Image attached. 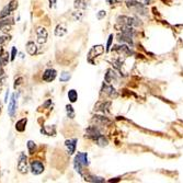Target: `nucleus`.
<instances>
[{
    "mask_svg": "<svg viewBox=\"0 0 183 183\" xmlns=\"http://www.w3.org/2000/svg\"><path fill=\"white\" fill-rule=\"evenodd\" d=\"M126 7L130 10H132L133 12H135V13L139 14V16L146 17L148 14L146 6L143 2H139L136 0H126Z\"/></svg>",
    "mask_w": 183,
    "mask_h": 183,
    "instance_id": "1",
    "label": "nucleus"
},
{
    "mask_svg": "<svg viewBox=\"0 0 183 183\" xmlns=\"http://www.w3.org/2000/svg\"><path fill=\"white\" fill-rule=\"evenodd\" d=\"M89 165V161H88V154L86 152H78L77 156L75 157V169L77 172H79L80 174H82V167Z\"/></svg>",
    "mask_w": 183,
    "mask_h": 183,
    "instance_id": "2",
    "label": "nucleus"
},
{
    "mask_svg": "<svg viewBox=\"0 0 183 183\" xmlns=\"http://www.w3.org/2000/svg\"><path fill=\"white\" fill-rule=\"evenodd\" d=\"M117 23L123 27H138L141 23L138 21L137 18H133V17H126V16H120L117 18Z\"/></svg>",
    "mask_w": 183,
    "mask_h": 183,
    "instance_id": "3",
    "label": "nucleus"
},
{
    "mask_svg": "<svg viewBox=\"0 0 183 183\" xmlns=\"http://www.w3.org/2000/svg\"><path fill=\"white\" fill-rule=\"evenodd\" d=\"M103 52H104V47L102 45H96V46H93L90 49L89 54H88V62L92 63V58L99 57L101 54H103Z\"/></svg>",
    "mask_w": 183,
    "mask_h": 183,
    "instance_id": "4",
    "label": "nucleus"
},
{
    "mask_svg": "<svg viewBox=\"0 0 183 183\" xmlns=\"http://www.w3.org/2000/svg\"><path fill=\"white\" fill-rule=\"evenodd\" d=\"M18 170L20 173H27V158L24 154H21L18 161Z\"/></svg>",
    "mask_w": 183,
    "mask_h": 183,
    "instance_id": "5",
    "label": "nucleus"
},
{
    "mask_svg": "<svg viewBox=\"0 0 183 183\" xmlns=\"http://www.w3.org/2000/svg\"><path fill=\"white\" fill-rule=\"evenodd\" d=\"M18 8V2H17L16 0L11 1L10 3H8V6H6L5 8L2 9L1 13H0V18H5V17H8L10 13H11L13 10H16Z\"/></svg>",
    "mask_w": 183,
    "mask_h": 183,
    "instance_id": "6",
    "label": "nucleus"
},
{
    "mask_svg": "<svg viewBox=\"0 0 183 183\" xmlns=\"http://www.w3.org/2000/svg\"><path fill=\"white\" fill-rule=\"evenodd\" d=\"M36 34H37V42L40 44H44L46 43L47 37H48V33H47V30L45 27H37L36 29Z\"/></svg>",
    "mask_w": 183,
    "mask_h": 183,
    "instance_id": "7",
    "label": "nucleus"
},
{
    "mask_svg": "<svg viewBox=\"0 0 183 183\" xmlns=\"http://www.w3.org/2000/svg\"><path fill=\"white\" fill-rule=\"evenodd\" d=\"M31 171L33 174L37 176V174H41L43 171H44V166L41 161L35 160V161H32L31 163Z\"/></svg>",
    "mask_w": 183,
    "mask_h": 183,
    "instance_id": "8",
    "label": "nucleus"
},
{
    "mask_svg": "<svg viewBox=\"0 0 183 183\" xmlns=\"http://www.w3.org/2000/svg\"><path fill=\"white\" fill-rule=\"evenodd\" d=\"M113 49L115 52H117L118 54H122L124 56H131L133 55V52L127 45H116L113 47Z\"/></svg>",
    "mask_w": 183,
    "mask_h": 183,
    "instance_id": "9",
    "label": "nucleus"
},
{
    "mask_svg": "<svg viewBox=\"0 0 183 183\" xmlns=\"http://www.w3.org/2000/svg\"><path fill=\"white\" fill-rule=\"evenodd\" d=\"M86 133H87L86 136L89 137V138H91V139H93V141H96V139L101 135L100 131H99V128L96 127V126H90V127H88L87 131H86Z\"/></svg>",
    "mask_w": 183,
    "mask_h": 183,
    "instance_id": "10",
    "label": "nucleus"
},
{
    "mask_svg": "<svg viewBox=\"0 0 183 183\" xmlns=\"http://www.w3.org/2000/svg\"><path fill=\"white\" fill-rule=\"evenodd\" d=\"M56 76H57V72H56V70L49 68V69L45 70L44 74H43V80L46 81V82H52V81H53L54 79L56 78Z\"/></svg>",
    "mask_w": 183,
    "mask_h": 183,
    "instance_id": "11",
    "label": "nucleus"
},
{
    "mask_svg": "<svg viewBox=\"0 0 183 183\" xmlns=\"http://www.w3.org/2000/svg\"><path fill=\"white\" fill-rule=\"evenodd\" d=\"M17 110V94H12L11 100H10L9 106H8V112H9L10 116H14Z\"/></svg>",
    "mask_w": 183,
    "mask_h": 183,
    "instance_id": "12",
    "label": "nucleus"
},
{
    "mask_svg": "<svg viewBox=\"0 0 183 183\" xmlns=\"http://www.w3.org/2000/svg\"><path fill=\"white\" fill-rule=\"evenodd\" d=\"M76 145H77V139H68V141H65V146L67 148V152L69 155H72L76 150Z\"/></svg>",
    "mask_w": 183,
    "mask_h": 183,
    "instance_id": "13",
    "label": "nucleus"
},
{
    "mask_svg": "<svg viewBox=\"0 0 183 183\" xmlns=\"http://www.w3.org/2000/svg\"><path fill=\"white\" fill-rule=\"evenodd\" d=\"M104 79H105V82L107 83L115 82V81H117V75H116V72L113 69H107Z\"/></svg>",
    "mask_w": 183,
    "mask_h": 183,
    "instance_id": "14",
    "label": "nucleus"
},
{
    "mask_svg": "<svg viewBox=\"0 0 183 183\" xmlns=\"http://www.w3.org/2000/svg\"><path fill=\"white\" fill-rule=\"evenodd\" d=\"M111 106V102H98L94 106V110L96 111H101L102 113H107L109 112V109Z\"/></svg>",
    "mask_w": 183,
    "mask_h": 183,
    "instance_id": "15",
    "label": "nucleus"
},
{
    "mask_svg": "<svg viewBox=\"0 0 183 183\" xmlns=\"http://www.w3.org/2000/svg\"><path fill=\"white\" fill-rule=\"evenodd\" d=\"M102 92H104L106 96H111V98H116V96H117V92H116V90L110 85H103Z\"/></svg>",
    "mask_w": 183,
    "mask_h": 183,
    "instance_id": "16",
    "label": "nucleus"
},
{
    "mask_svg": "<svg viewBox=\"0 0 183 183\" xmlns=\"http://www.w3.org/2000/svg\"><path fill=\"white\" fill-rule=\"evenodd\" d=\"M90 0H76L75 1V8L76 9H80V10H85L86 8L89 5Z\"/></svg>",
    "mask_w": 183,
    "mask_h": 183,
    "instance_id": "17",
    "label": "nucleus"
},
{
    "mask_svg": "<svg viewBox=\"0 0 183 183\" xmlns=\"http://www.w3.org/2000/svg\"><path fill=\"white\" fill-rule=\"evenodd\" d=\"M92 120H93V122L96 124H101V125H106V124L110 123V121L107 120L106 117H104V116H100V115H94Z\"/></svg>",
    "mask_w": 183,
    "mask_h": 183,
    "instance_id": "18",
    "label": "nucleus"
},
{
    "mask_svg": "<svg viewBox=\"0 0 183 183\" xmlns=\"http://www.w3.org/2000/svg\"><path fill=\"white\" fill-rule=\"evenodd\" d=\"M85 176V180L88 181V182H96V183H102L104 182V179L100 178V176H91V174H87V176Z\"/></svg>",
    "mask_w": 183,
    "mask_h": 183,
    "instance_id": "19",
    "label": "nucleus"
},
{
    "mask_svg": "<svg viewBox=\"0 0 183 183\" xmlns=\"http://www.w3.org/2000/svg\"><path fill=\"white\" fill-rule=\"evenodd\" d=\"M117 41L121 43H127V44L130 45H133V37H131V36L128 35H125V34L121 33L120 35L117 36Z\"/></svg>",
    "mask_w": 183,
    "mask_h": 183,
    "instance_id": "20",
    "label": "nucleus"
},
{
    "mask_svg": "<svg viewBox=\"0 0 183 183\" xmlns=\"http://www.w3.org/2000/svg\"><path fill=\"white\" fill-rule=\"evenodd\" d=\"M27 123V118H22V120L18 121L16 124V130L18 131V132H24Z\"/></svg>",
    "mask_w": 183,
    "mask_h": 183,
    "instance_id": "21",
    "label": "nucleus"
},
{
    "mask_svg": "<svg viewBox=\"0 0 183 183\" xmlns=\"http://www.w3.org/2000/svg\"><path fill=\"white\" fill-rule=\"evenodd\" d=\"M41 133L45 135H48V136H53L55 135V126H45L41 130Z\"/></svg>",
    "mask_w": 183,
    "mask_h": 183,
    "instance_id": "22",
    "label": "nucleus"
},
{
    "mask_svg": "<svg viewBox=\"0 0 183 183\" xmlns=\"http://www.w3.org/2000/svg\"><path fill=\"white\" fill-rule=\"evenodd\" d=\"M66 33H67V30H66V27H64L63 24H58L57 27H56V29H55V35L63 36V35H65Z\"/></svg>",
    "mask_w": 183,
    "mask_h": 183,
    "instance_id": "23",
    "label": "nucleus"
},
{
    "mask_svg": "<svg viewBox=\"0 0 183 183\" xmlns=\"http://www.w3.org/2000/svg\"><path fill=\"white\" fill-rule=\"evenodd\" d=\"M96 143V145L101 146V147H104V146H107V144H109V141H107V139L105 138L103 135H100V136L98 137V138L94 141Z\"/></svg>",
    "mask_w": 183,
    "mask_h": 183,
    "instance_id": "24",
    "label": "nucleus"
},
{
    "mask_svg": "<svg viewBox=\"0 0 183 183\" xmlns=\"http://www.w3.org/2000/svg\"><path fill=\"white\" fill-rule=\"evenodd\" d=\"M36 49L37 48H36V45L34 44V42H29L27 44V51L30 55H34L36 53Z\"/></svg>",
    "mask_w": 183,
    "mask_h": 183,
    "instance_id": "25",
    "label": "nucleus"
},
{
    "mask_svg": "<svg viewBox=\"0 0 183 183\" xmlns=\"http://www.w3.org/2000/svg\"><path fill=\"white\" fill-rule=\"evenodd\" d=\"M68 99H69V101L70 102H76L77 101V99H78V94H77V91L76 90H69L68 91Z\"/></svg>",
    "mask_w": 183,
    "mask_h": 183,
    "instance_id": "26",
    "label": "nucleus"
},
{
    "mask_svg": "<svg viewBox=\"0 0 183 183\" xmlns=\"http://www.w3.org/2000/svg\"><path fill=\"white\" fill-rule=\"evenodd\" d=\"M12 23H13L12 19H6V20L0 21V30H5L6 27H8L9 24H12ZM5 31H6V30H5Z\"/></svg>",
    "mask_w": 183,
    "mask_h": 183,
    "instance_id": "27",
    "label": "nucleus"
},
{
    "mask_svg": "<svg viewBox=\"0 0 183 183\" xmlns=\"http://www.w3.org/2000/svg\"><path fill=\"white\" fill-rule=\"evenodd\" d=\"M66 111H67V115L69 118H74L75 117V111H74V107L72 106V105L68 104L67 106H66Z\"/></svg>",
    "mask_w": 183,
    "mask_h": 183,
    "instance_id": "28",
    "label": "nucleus"
},
{
    "mask_svg": "<svg viewBox=\"0 0 183 183\" xmlns=\"http://www.w3.org/2000/svg\"><path fill=\"white\" fill-rule=\"evenodd\" d=\"M27 149H29V151H30V154H34V151H35V149H36V145H35V143L34 141H27Z\"/></svg>",
    "mask_w": 183,
    "mask_h": 183,
    "instance_id": "29",
    "label": "nucleus"
},
{
    "mask_svg": "<svg viewBox=\"0 0 183 183\" xmlns=\"http://www.w3.org/2000/svg\"><path fill=\"white\" fill-rule=\"evenodd\" d=\"M8 54L7 53H3V55L0 57V65H2V66H5V65H7L8 64V60H9V57H8Z\"/></svg>",
    "mask_w": 183,
    "mask_h": 183,
    "instance_id": "30",
    "label": "nucleus"
},
{
    "mask_svg": "<svg viewBox=\"0 0 183 183\" xmlns=\"http://www.w3.org/2000/svg\"><path fill=\"white\" fill-rule=\"evenodd\" d=\"M70 79V74L69 72H63V74L60 75V81L62 82H66V81H68Z\"/></svg>",
    "mask_w": 183,
    "mask_h": 183,
    "instance_id": "31",
    "label": "nucleus"
},
{
    "mask_svg": "<svg viewBox=\"0 0 183 183\" xmlns=\"http://www.w3.org/2000/svg\"><path fill=\"white\" fill-rule=\"evenodd\" d=\"M9 40H10V36L5 35V34H0V46L2 44H5L6 42H8Z\"/></svg>",
    "mask_w": 183,
    "mask_h": 183,
    "instance_id": "32",
    "label": "nucleus"
},
{
    "mask_svg": "<svg viewBox=\"0 0 183 183\" xmlns=\"http://www.w3.org/2000/svg\"><path fill=\"white\" fill-rule=\"evenodd\" d=\"M105 16H106V12H105L104 10H101V11H99V13H98V19L99 20H101V19H103Z\"/></svg>",
    "mask_w": 183,
    "mask_h": 183,
    "instance_id": "33",
    "label": "nucleus"
},
{
    "mask_svg": "<svg viewBox=\"0 0 183 183\" xmlns=\"http://www.w3.org/2000/svg\"><path fill=\"white\" fill-rule=\"evenodd\" d=\"M112 40H113V34H111V35L109 36V41H107V44H106V51H109L110 47H111Z\"/></svg>",
    "mask_w": 183,
    "mask_h": 183,
    "instance_id": "34",
    "label": "nucleus"
},
{
    "mask_svg": "<svg viewBox=\"0 0 183 183\" xmlns=\"http://www.w3.org/2000/svg\"><path fill=\"white\" fill-rule=\"evenodd\" d=\"M22 80H23V79L21 78V77H20V78H18V79H16V81H14V88H17L18 86H20L21 82H22Z\"/></svg>",
    "mask_w": 183,
    "mask_h": 183,
    "instance_id": "35",
    "label": "nucleus"
},
{
    "mask_svg": "<svg viewBox=\"0 0 183 183\" xmlns=\"http://www.w3.org/2000/svg\"><path fill=\"white\" fill-rule=\"evenodd\" d=\"M17 55V48L16 47H12V52H11V60H13L16 58Z\"/></svg>",
    "mask_w": 183,
    "mask_h": 183,
    "instance_id": "36",
    "label": "nucleus"
},
{
    "mask_svg": "<svg viewBox=\"0 0 183 183\" xmlns=\"http://www.w3.org/2000/svg\"><path fill=\"white\" fill-rule=\"evenodd\" d=\"M118 2H122V0H107L109 5H114V3H118Z\"/></svg>",
    "mask_w": 183,
    "mask_h": 183,
    "instance_id": "37",
    "label": "nucleus"
},
{
    "mask_svg": "<svg viewBox=\"0 0 183 183\" xmlns=\"http://www.w3.org/2000/svg\"><path fill=\"white\" fill-rule=\"evenodd\" d=\"M55 6H56V0H49V7H55Z\"/></svg>",
    "mask_w": 183,
    "mask_h": 183,
    "instance_id": "38",
    "label": "nucleus"
},
{
    "mask_svg": "<svg viewBox=\"0 0 183 183\" xmlns=\"http://www.w3.org/2000/svg\"><path fill=\"white\" fill-rule=\"evenodd\" d=\"M141 2H143L145 6H147V5H149L150 2H151V0H139Z\"/></svg>",
    "mask_w": 183,
    "mask_h": 183,
    "instance_id": "39",
    "label": "nucleus"
},
{
    "mask_svg": "<svg viewBox=\"0 0 183 183\" xmlns=\"http://www.w3.org/2000/svg\"><path fill=\"white\" fill-rule=\"evenodd\" d=\"M51 103H52V101H51V100H48V101H47L46 103H45L44 105H43V106H44V107H47V106H48L49 104H51Z\"/></svg>",
    "mask_w": 183,
    "mask_h": 183,
    "instance_id": "40",
    "label": "nucleus"
},
{
    "mask_svg": "<svg viewBox=\"0 0 183 183\" xmlns=\"http://www.w3.org/2000/svg\"><path fill=\"white\" fill-rule=\"evenodd\" d=\"M3 53H5V51H3V48L2 47H0V57L3 55Z\"/></svg>",
    "mask_w": 183,
    "mask_h": 183,
    "instance_id": "41",
    "label": "nucleus"
},
{
    "mask_svg": "<svg viewBox=\"0 0 183 183\" xmlns=\"http://www.w3.org/2000/svg\"><path fill=\"white\" fill-rule=\"evenodd\" d=\"M2 76H3V69L1 67H0V78H1Z\"/></svg>",
    "mask_w": 183,
    "mask_h": 183,
    "instance_id": "42",
    "label": "nucleus"
}]
</instances>
